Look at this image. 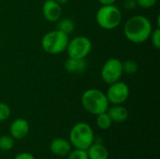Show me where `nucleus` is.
Masks as SVG:
<instances>
[{"label":"nucleus","mask_w":160,"mask_h":159,"mask_svg":"<svg viewBox=\"0 0 160 159\" xmlns=\"http://www.w3.org/2000/svg\"><path fill=\"white\" fill-rule=\"evenodd\" d=\"M153 31L152 23L148 18L142 15H135L129 18L124 26L126 37L136 44H141L149 39Z\"/></svg>","instance_id":"1"},{"label":"nucleus","mask_w":160,"mask_h":159,"mask_svg":"<svg viewBox=\"0 0 160 159\" xmlns=\"http://www.w3.org/2000/svg\"><path fill=\"white\" fill-rule=\"evenodd\" d=\"M82 105L87 112L93 115H98L108 111L110 102L105 93L98 89L91 88L83 92Z\"/></svg>","instance_id":"2"},{"label":"nucleus","mask_w":160,"mask_h":159,"mask_svg":"<svg viewBox=\"0 0 160 159\" xmlns=\"http://www.w3.org/2000/svg\"><path fill=\"white\" fill-rule=\"evenodd\" d=\"M69 142L74 148L87 150L95 142V135L91 126L85 122L75 124L69 132Z\"/></svg>","instance_id":"3"},{"label":"nucleus","mask_w":160,"mask_h":159,"mask_svg":"<svg viewBox=\"0 0 160 159\" xmlns=\"http://www.w3.org/2000/svg\"><path fill=\"white\" fill-rule=\"evenodd\" d=\"M68 35L57 29L46 33L41 38V47L49 54H60L66 51L68 44Z\"/></svg>","instance_id":"4"},{"label":"nucleus","mask_w":160,"mask_h":159,"mask_svg":"<svg viewBox=\"0 0 160 159\" xmlns=\"http://www.w3.org/2000/svg\"><path fill=\"white\" fill-rule=\"evenodd\" d=\"M98 24L106 30H112L118 27L122 22V12L120 8L112 5H102L96 15Z\"/></svg>","instance_id":"5"},{"label":"nucleus","mask_w":160,"mask_h":159,"mask_svg":"<svg viewBox=\"0 0 160 159\" xmlns=\"http://www.w3.org/2000/svg\"><path fill=\"white\" fill-rule=\"evenodd\" d=\"M92 50L91 40L84 36H77L69 39L66 51L68 57L71 58H85Z\"/></svg>","instance_id":"6"},{"label":"nucleus","mask_w":160,"mask_h":159,"mask_svg":"<svg viewBox=\"0 0 160 159\" xmlns=\"http://www.w3.org/2000/svg\"><path fill=\"white\" fill-rule=\"evenodd\" d=\"M123 75V67L122 61L117 58H110L108 59L100 71L101 79L107 84H112L118 82Z\"/></svg>","instance_id":"7"},{"label":"nucleus","mask_w":160,"mask_h":159,"mask_svg":"<svg viewBox=\"0 0 160 159\" xmlns=\"http://www.w3.org/2000/svg\"><path fill=\"white\" fill-rule=\"evenodd\" d=\"M129 87L124 82H116L114 83L110 84L106 97L110 103L113 105H122L125 103L129 97Z\"/></svg>","instance_id":"8"},{"label":"nucleus","mask_w":160,"mask_h":159,"mask_svg":"<svg viewBox=\"0 0 160 159\" xmlns=\"http://www.w3.org/2000/svg\"><path fill=\"white\" fill-rule=\"evenodd\" d=\"M42 13L47 21L54 22L60 20L63 10L61 5L55 0H46L42 6Z\"/></svg>","instance_id":"9"},{"label":"nucleus","mask_w":160,"mask_h":159,"mask_svg":"<svg viewBox=\"0 0 160 159\" xmlns=\"http://www.w3.org/2000/svg\"><path fill=\"white\" fill-rule=\"evenodd\" d=\"M30 130L29 123L23 118L15 119L9 127V134L14 140H22L27 137Z\"/></svg>","instance_id":"10"},{"label":"nucleus","mask_w":160,"mask_h":159,"mask_svg":"<svg viewBox=\"0 0 160 159\" xmlns=\"http://www.w3.org/2000/svg\"><path fill=\"white\" fill-rule=\"evenodd\" d=\"M71 144L69 141L64 138H55L50 143L51 152L57 157H67L71 151Z\"/></svg>","instance_id":"11"},{"label":"nucleus","mask_w":160,"mask_h":159,"mask_svg":"<svg viewBox=\"0 0 160 159\" xmlns=\"http://www.w3.org/2000/svg\"><path fill=\"white\" fill-rule=\"evenodd\" d=\"M65 68L69 73L80 74L87 69V62L85 58H71L68 57L65 62Z\"/></svg>","instance_id":"12"},{"label":"nucleus","mask_w":160,"mask_h":159,"mask_svg":"<svg viewBox=\"0 0 160 159\" xmlns=\"http://www.w3.org/2000/svg\"><path fill=\"white\" fill-rule=\"evenodd\" d=\"M107 112L111 117L112 121L114 123H123L127 121L129 115L128 109L122 105H113L111 108L109 107Z\"/></svg>","instance_id":"13"},{"label":"nucleus","mask_w":160,"mask_h":159,"mask_svg":"<svg viewBox=\"0 0 160 159\" xmlns=\"http://www.w3.org/2000/svg\"><path fill=\"white\" fill-rule=\"evenodd\" d=\"M86 151L89 159H109V151L101 143L94 142Z\"/></svg>","instance_id":"14"},{"label":"nucleus","mask_w":160,"mask_h":159,"mask_svg":"<svg viewBox=\"0 0 160 159\" xmlns=\"http://www.w3.org/2000/svg\"><path fill=\"white\" fill-rule=\"evenodd\" d=\"M57 22H58L56 25V29L59 31H62L63 33H65L67 35L71 34L75 29V23L71 19L65 18L60 21H57Z\"/></svg>","instance_id":"15"},{"label":"nucleus","mask_w":160,"mask_h":159,"mask_svg":"<svg viewBox=\"0 0 160 159\" xmlns=\"http://www.w3.org/2000/svg\"><path fill=\"white\" fill-rule=\"evenodd\" d=\"M97 126L98 128L102 129V130H107L109 129L112 125V121L111 119V117L109 116L108 112H103V113H100L98 115H97Z\"/></svg>","instance_id":"16"},{"label":"nucleus","mask_w":160,"mask_h":159,"mask_svg":"<svg viewBox=\"0 0 160 159\" xmlns=\"http://www.w3.org/2000/svg\"><path fill=\"white\" fill-rule=\"evenodd\" d=\"M14 146V139L9 135H4L0 137V151H9Z\"/></svg>","instance_id":"17"},{"label":"nucleus","mask_w":160,"mask_h":159,"mask_svg":"<svg viewBox=\"0 0 160 159\" xmlns=\"http://www.w3.org/2000/svg\"><path fill=\"white\" fill-rule=\"evenodd\" d=\"M122 67L123 72H126L127 74H134L138 71V64L134 60H126L122 62Z\"/></svg>","instance_id":"18"},{"label":"nucleus","mask_w":160,"mask_h":159,"mask_svg":"<svg viewBox=\"0 0 160 159\" xmlns=\"http://www.w3.org/2000/svg\"><path fill=\"white\" fill-rule=\"evenodd\" d=\"M67 157H68V159H89L86 150L77 149V148H74V150H71Z\"/></svg>","instance_id":"19"},{"label":"nucleus","mask_w":160,"mask_h":159,"mask_svg":"<svg viewBox=\"0 0 160 159\" xmlns=\"http://www.w3.org/2000/svg\"><path fill=\"white\" fill-rule=\"evenodd\" d=\"M11 110L9 106L4 102H0V122L8 120L10 116Z\"/></svg>","instance_id":"20"},{"label":"nucleus","mask_w":160,"mask_h":159,"mask_svg":"<svg viewBox=\"0 0 160 159\" xmlns=\"http://www.w3.org/2000/svg\"><path fill=\"white\" fill-rule=\"evenodd\" d=\"M151 38V42L153 44V46L156 49H159L160 48V29L159 27L156 28L154 31H152L150 37Z\"/></svg>","instance_id":"21"},{"label":"nucleus","mask_w":160,"mask_h":159,"mask_svg":"<svg viewBox=\"0 0 160 159\" xmlns=\"http://www.w3.org/2000/svg\"><path fill=\"white\" fill-rule=\"evenodd\" d=\"M136 1H137V5L142 8H151L158 2V0H136Z\"/></svg>","instance_id":"22"},{"label":"nucleus","mask_w":160,"mask_h":159,"mask_svg":"<svg viewBox=\"0 0 160 159\" xmlns=\"http://www.w3.org/2000/svg\"><path fill=\"white\" fill-rule=\"evenodd\" d=\"M13 159H36V157L28 152H22L20 154H18Z\"/></svg>","instance_id":"23"},{"label":"nucleus","mask_w":160,"mask_h":159,"mask_svg":"<svg viewBox=\"0 0 160 159\" xmlns=\"http://www.w3.org/2000/svg\"><path fill=\"white\" fill-rule=\"evenodd\" d=\"M137 6L136 0H124V7L127 9H134Z\"/></svg>","instance_id":"24"},{"label":"nucleus","mask_w":160,"mask_h":159,"mask_svg":"<svg viewBox=\"0 0 160 159\" xmlns=\"http://www.w3.org/2000/svg\"><path fill=\"white\" fill-rule=\"evenodd\" d=\"M102 5H112L116 0H98Z\"/></svg>","instance_id":"25"},{"label":"nucleus","mask_w":160,"mask_h":159,"mask_svg":"<svg viewBox=\"0 0 160 159\" xmlns=\"http://www.w3.org/2000/svg\"><path fill=\"white\" fill-rule=\"evenodd\" d=\"M59 5H66V4H68V2L69 1V0H55Z\"/></svg>","instance_id":"26"}]
</instances>
